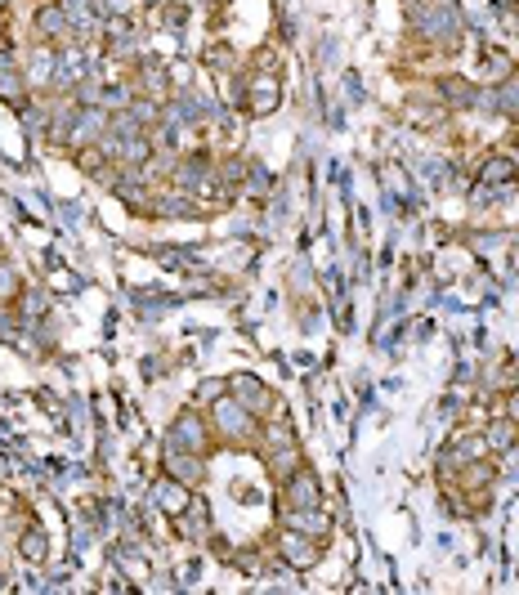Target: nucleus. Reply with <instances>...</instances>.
<instances>
[{
    "mask_svg": "<svg viewBox=\"0 0 519 595\" xmlns=\"http://www.w3.org/2000/svg\"><path fill=\"white\" fill-rule=\"evenodd\" d=\"M506 175L515 179V166H511V162H502V157H497V162H488V166H484V179H493V184H502Z\"/></svg>",
    "mask_w": 519,
    "mask_h": 595,
    "instance_id": "10",
    "label": "nucleus"
},
{
    "mask_svg": "<svg viewBox=\"0 0 519 595\" xmlns=\"http://www.w3.org/2000/svg\"><path fill=\"white\" fill-rule=\"evenodd\" d=\"M63 14L77 18V23H90L94 18V0H63Z\"/></svg>",
    "mask_w": 519,
    "mask_h": 595,
    "instance_id": "7",
    "label": "nucleus"
},
{
    "mask_svg": "<svg viewBox=\"0 0 519 595\" xmlns=\"http://www.w3.org/2000/svg\"><path fill=\"white\" fill-rule=\"evenodd\" d=\"M314 546H305L300 537H287V560H296V564H314Z\"/></svg>",
    "mask_w": 519,
    "mask_h": 595,
    "instance_id": "6",
    "label": "nucleus"
},
{
    "mask_svg": "<svg viewBox=\"0 0 519 595\" xmlns=\"http://www.w3.org/2000/svg\"><path fill=\"white\" fill-rule=\"evenodd\" d=\"M175 443H188V448H202V430H197L193 417H184L175 425Z\"/></svg>",
    "mask_w": 519,
    "mask_h": 595,
    "instance_id": "4",
    "label": "nucleus"
},
{
    "mask_svg": "<svg viewBox=\"0 0 519 595\" xmlns=\"http://www.w3.org/2000/svg\"><path fill=\"white\" fill-rule=\"evenodd\" d=\"M0 291H14V273H5V269H0Z\"/></svg>",
    "mask_w": 519,
    "mask_h": 595,
    "instance_id": "14",
    "label": "nucleus"
},
{
    "mask_svg": "<svg viewBox=\"0 0 519 595\" xmlns=\"http://www.w3.org/2000/svg\"><path fill=\"white\" fill-rule=\"evenodd\" d=\"M23 551L32 555V560H41V542H36V533H27V542H23Z\"/></svg>",
    "mask_w": 519,
    "mask_h": 595,
    "instance_id": "13",
    "label": "nucleus"
},
{
    "mask_svg": "<svg viewBox=\"0 0 519 595\" xmlns=\"http://www.w3.org/2000/svg\"><path fill=\"white\" fill-rule=\"evenodd\" d=\"M215 421H220L224 430H233V434H247L251 430V417L238 408V403H220V408H215Z\"/></svg>",
    "mask_w": 519,
    "mask_h": 595,
    "instance_id": "2",
    "label": "nucleus"
},
{
    "mask_svg": "<svg viewBox=\"0 0 519 595\" xmlns=\"http://www.w3.org/2000/svg\"><path fill=\"white\" fill-rule=\"evenodd\" d=\"M296 524H300V528H314V533H323V528H327L318 515H296Z\"/></svg>",
    "mask_w": 519,
    "mask_h": 595,
    "instance_id": "12",
    "label": "nucleus"
},
{
    "mask_svg": "<svg viewBox=\"0 0 519 595\" xmlns=\"http://www.w3.org/2000/svg\"><path fill=\"white\" fill-rule=\"evenodd\" d=\"M0 5H5V0H0Z\"/></svg>",
    "mask_w": 519,
    "mask_h": 595,
    "instance_id": "15",
    "label": "nucleus"
},
{
    "mask_svg": "<svg viewBox=\"0 0 519 595\" xmlns=\"http://www.w3.org/2000/svg\"><path fill=\"white\" fill-rule=\"evenodd\" d=\"M493 103H502L506 112H511V103H515V112H519V81H511V85H502V90H497V99Z\"/></svg>",
    "mask_w": 519,
    "mask_h": 595,
    "instance_id": "11",
    "label": "nucleus"
},
{
    "mask_svg": "<svg viewBox=\"0 0 519 595\" xmlns=\"http://www.w3.org/2000/svg\"><path fill=\"white\" fill-rule=\"evenodd\" d=\"M63 27H68L63 9H41V32H63Z\"/></svg>",
    "mask_w": 519,
    "mask_h": 595,
    "instance_id": "9",
    "label": "nucleus"
},
{
    "mask_svg": "<svg viewBox=\"0 0 519 595\" xmlns=\"http://www.w3.org/2000/svg\"><path fill=\"white\" fill-rule=\"evenodd\" d=\"M273 103H278V81H273V77H264V81L251 85V108H256V112H273Z\"/></svg>",
    "mask_w": 519,
    "mask_h": 595,
    "instance_id": "3",
    "label": "nucleus"
},
{
    "mask_svg": "<svg viewBox=\"0 0 519 595\" xmlns=\"http://www.w3.org/2000/svg\"><path fill=\"white\" fill-rule=\"evenodd\" d=\"M171 470H175L179 479H188V484L202 475V470H197V461H193V457H179V452H171Z\"/></svg>",
    "mask_w": 519,
    "mask_h": 595,
    "instance_id": "8",
    "label": "nucleus"
},
{
    "mask_svg": "<svg viewBox=\"0 0 519 595\" xmlns=\"http://www.w3.org/2000/svg\"><path fill=\"white\" fill-rule=\"evenodd\" d=\"M233 390H242L247 403H264V385H256L251 376H233Z\"/></svg>",
    "mask_w": 519,
    "mask_h": 595,
    "instance_id": "5",
    "label": "nucleus"
},
{
    "mask_svg": "<svg viewBox=\"0 0 519 595\" xmlns=\"http://www.w3.org/2000/svg\"><path fill=\"white\" fill-rule=\"evenodd\" d=\"M291 502H296L300 510H314L318 506V479L309 475V470H300V475L291 479Z\"/></svg>",
    "mask_w": 519,
    "mask_h": 595,
    "instance_id": "1",
    "label": "nucleus"
}]
</instances>
